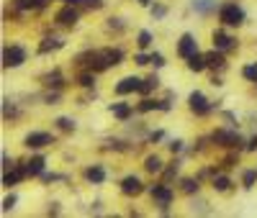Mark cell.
<instances>
[{"instance_id":"20","label":"cell","mask_w":257,"mask_h":218,"mask_svg":"<svg viewBox=\"0 0 257 218\" xmlns=\"http://www.w3.org/2000/svg\"><path fill=\"white\" fill-rule=\"evenodd\" d=\"M59 47H62V41H57V39H44V44L39 47V52H41V54H47V52L59 49Z\"/></svg>"},{"instance_id":"1","label":"cell","mask_w":257,"mask_h":218,"mask_svg":"<svg viewBox=\"0 0 257 218\" xmlns=\"http://www.w3.org/2000/svg\"><path fill=\"white\" fill-rule=\"evenodd\" d=\"M219 18L224 21L227 26H242V21H244V10H242L237 3H227V5H221Z\"/></svg>"},{"instance_id":"39","label":"cell","mask_w":257,"mask_h":218,"mask_svg":"<svg viewBox=\"0 0 257 218\" xmlns=\"http://www.w3.org/2000/svg\"><path fill=\"white\" fill-rule=\"evenodd\" d=\"M247 149H250V152H255V149H257V136H255V139L247 144Z\"/></svg>"},{"instance_id":"23","label":"cell","mask_w":257,"mask_h":218,"mask_svg":"<svg viewBox=\"0 0 257 218\" xmlns=\"http://www.w3.org/2000/svg\"><path fill=\"white\" fill-rule=\"evenodd\" d=\"M229 185H231V182H229V177H214V188L219 190V192H224V190H229Z\"/></svg>"},{"instance_id":"32","label":"cell","mask_w":257,"mask_h":218,"mask_svg":"<svg viewBox=\"0 0 257 218\" xmlns=\"http://www.w3.org/2000/svg\"><path fill=\"white\" fill-rule=\"evenodd\" d=\"M93 82H95L93 75H80V85L83 87H93Z\"/></svg>"},{"instance_id":"40","label":"cell","mask_w":257,"mask_h":218,"mask_svg":"<svg viewBox=\"0 0 257 218\" xmlns=\"http://www.w3.org/2000/svg\"><path fill=\"white\" fill-rule=\"evenodd\" d=\"M139 3H142V5H147V3H149V0H139Z\"/></svg>"},{"instance_id":"4","label":"cell","mask_w":257,"mask_h":218,"mask_svg":"<svg viewBox=\"0 0 257 218\" xmlns=\"http://www.w3.org/2000/svg\"><path fill=\"white\" fill-rule=\"evenodd\" d=\"M177 52H180V56H193L196 52H198V44H196V39L191 36V33H183V39H180V44H177Z\"/></svg>"},{"instance_id":"15","label":"cell","mask_w":257,"mask_h":218,"mask_svg":"<svg viewBox=\"0 0 257 218\" xmlns=\"http://www.w3.org/2000/svg\"><path fill=\"white\" fill-rule=\"evenodd\" d=\"M121 56H124V52H121V49H108V52H103V59H106L108 67H111V64H118Z\"/></svg>"},{"instance_id":"10","label":"cell","mask_w":257,"mask_h":218,"mask_svg":"<svg viewBox=\"0 0 257 218\" xmlns=\"http://www.w3.org/2000/svg\"><path fill=\"white\" fill-rule=\"evenodd\" d=\"M121 190H124L126 195H139V192H142V182H139V177H134V175L124 177V182H121Z\"/></svg>"},{"instance_id":"34","label":"cell","mask_w":257,"mask_h":218,"mask_svg":"<svg viewBox=\"0 0 257 218\" xmlns=\"http://www.w3.org/2000/svg\"><path fill=\"white\" fill-rule=\"evenodd\" d=\"M13 205H16V195H10V198H5V200H3V211H10Z\"/></svg>"},{"instance_id":"31","label":"cell","mask_w":257,"mask_h":218,"mask_svg":"<svg viewBox=\"0 0 257 218\" xmlns=\"http://www.w3.org/2000/svg\"><path fill=\"white\" fill-rule=\"evenodd\" d=\"M183 190L185 192H196L198 190V182L196 180H183Z\"/></svg>"},{"instance_id":"24","label":"cell","mask_w":257,"mask_h":218,"mask_svg":"<svg viewBox=\"0 0 257 218\" xmlns=\"http://www.w3.org/2000/svg\"><path fill=\"white\" fill-rule=\"evenodd\" d=\"M44 85H54V87H59L62 85V75L59 72H54V75H47V77H44Z\"/></svg>"},{"instance_id":"36","label":"cell","mask_w":257,"mask_h":218,"mask_svg":"<svg viewBox=\"0 0 257 218\" xmlns=\"http://www.w3.org/2000/svg\"><path fill=\"white\" fill-rule=\"evenodd\" d=\"M152 13L160 18V16H165V8H162V5H154V8H152Z\"/></svg>"},{"instance_id":"13","label":"cell","mask_w":257,"mask_h":218,"mask_svg":"<svg viewBox=\"0 0 257 218\" xmlns=\"http://www.w3.org/2000/svg\"><path fill=\"white\" fill-rule=\"evenodd\" d=\"M24 175H29V172L26 169H13V172H5V175H3V185H16V182L21 180V177H24Z\"/></svg>"},{"instance_id":"14","label":"cell","mask_w":257,"mask_h":218,"mask_svg":"<svg viewBox=\"0 0 257 218\" xmlns=\"http://www.w3.org/2000/svg\"><path fill=\"white\" fill-rule=\"evenodd\" d=\"M85 177L90 180V182H103L106 180V172L100 169V167H87L85 169Z\"/></svg>"},{"instance_id":"5","label":"cell","mask_w":257,"mask_h":218,"mask_svg":"<svg viewBox=\"0 0 257 218\" xmlns=\"http://www.w3.org/2000/svg\"><path fill=\"white\" fill-rule=\"evenodd\" d=\"M149 192H152V198L160 203V208H162V211H167V205H170V200H172V192L167 190V188H162V185H154Z\"/></svg>"},{"instance_id":"27","label":"cell","mask_w":257,"mask_h":218,"mask_svg":"<svg viewBox=\"0 0 257 218\" xmlns=\"http://www.w3.org/2000/svg\"><path fill=\"white\" fill-rule=\"evenodd\" d=\"M57 126L62 131H75V121L72 118H57Z\"/></svg>"},{"instance_id":"7","label":"cell","mask_w":257,"mask_h":218,"mask_svg":"<svg viewBox=\"0 0 257 218\" xmlns=\"http://www.w3.org/2000/svg\"><path fill=\"white\" fill-rule=\"evenodd\" d=\"M214 141L221 144V146H239L242 144V139L237 134H231V131H216L214 134Z\"/></svg>"},{"instance_id":"18","label":"cell","mask_w":257,"mask_h":218,"mask_svg":"<svg viewBox=\"0 0 257 218\" xmlns=\"http://www.w3.org/2000/svg\"><path fill=\"white\" fill-rule=\"evenodd\" d=\"M144 167H147V172H162V162H160L157 154H152V157L144 159Z\"/></svg>"},{"instance_id":"11","label":"cell","mask_w":257,"mask_h":218,"mask_svg":"<svg viewBox=\"0 0 257 218\" xmlns=\"http://www.w3.org/2000/svg\"><path fill=\"white\" fill-rule=\"evenodd\" d=\"M231 47H234V39H231V36H227V33H221V31L214 33V49L227 52V49H231Z\"/></svg>"},{"instance_id":"38","label":"cell","mask_w":257,"mask_h":218,"mask_svg":"<svg viewBox=\"0 0 257 218\" xmlns=\"http://www.w3.org/2000/svg\"><path fill=\"white\" fill-rule=\"evenodd\" d=\"M137 62H139V64H149V56H144V54H137Z\"/></svg>"},{"instance_id":"28","label":"cell","mask_w":257,"mask_h":218,"mask_svg":"<svg viewBox=\"0 0 257 218\" xmlns=\"http://www.w3.org/2000/svg\"><path fill=\"white\" fill-rule=\"evenodd\" d=\"M255 180H257V172H255V169H247V172H244V188H252Z\"/></svg>"},{"instance_id":"16","label":"cell","mask_w":257,"mask_h":218,"mask_svg":"<svg viewBox=\"0 0 257 218\" xmlns=\"http://www.w3.org/2000/svg\"><path fill=\"white\" fill-rule=\"evenodd\" d=\"M206 64L208 67H219V70H221L227 62H224V56H221V52H211V54H206Z\"/></svg>"},{"instance_id":"9","label":"cell","mask_w":257,"mask_h":218,"mask_svg":"<svg viewBox=\"0 0 257 218\" xmlns=\"http://www.w3.org/2000/svg\"><path fill=\"white\" fill-rule=\"evenodd\" d=\"M57 24H62V26H75L77 24V10L72 5L62 8L59 13H57Z\"/></svg>"},{"instance_id":"19","label":"cell","mask_w":257,"mask_h":218,"mask_svg":"<svg viewBox=\"0 0 257 218\" xmlns=\"http://www.w3.org/2000/svg\"><path fill=\"white\" fill-rule=\"evenodd\" d=\"M111 110H114V116H116V118H121V121H126V118L131 116V108H129V106H124V103H116V106L111 108Z\"/></svg>"},{"instance_id":"6","label":"cell","mask_w":257,"mask_h":218,"mask_svg":"<svg viewBox=\"0 0 257 218\" xmlns=\"http://www.w3.org/2000/svg\"><path fill=\"white\" fill-rule=\"evenodd\" d=\"M47 144H52V136L44 134V131H33V134L26 136V146H31V149H41Z\"/></svg>"},{"instance_id":"3","label":"cell","mask_w":257,"mask_h":218,"mask_svg":"<svg viewBox=\"0 0 257 218\" xmlns=\"http://www.w3.org/2000/svg\"><path fill=\"white\" fill-rule=\"evenodd\" d=\"M139 87H142V80L139 77H124L116 85V93L118 95H129V93H139Z\"/></svg>"},{"instance_id":"12","label":"cell","mask_w":257,"mask_h":218,"mask_svg":"<svg viewBox=\"0 0 257 218\" xmlns=\"http://www.w3.org/2000/svg\"><path fill=\"white\" fill-rule=\"evenodd\" d=\"M188 67H191L193 72H200V70H206V67H208V64H206V56H200V54L196 52L193 56H188Z\"/></svg>"},{"instance_id":"17","label":"cell","mask_w":257,"mask_h":218,"mask_svg":"<svg viewBox=\"0 0 257 218\" xmlns=\"http://www.w3.org/2000/svg\"><path fill=\"white\" fill-rule=\"evenodd\" d=\"M41 169H44V157H33L31 162L26 164V172H29V175H39Z\"/></svg>"},{"instance_id":"30","label":"cell","mask_w":257,"mask_h":218,"mask_svg":"<svg viewBox=\"0 0 257 218\" xmlns=\"http://www.w3.org/2000/svg\"><path fill=\"white\" fill-rule=\"evenodd\" d=\"M67 5H75V3H87V5H93V8H100L103 3H100V0H64Z\"/></svg>"},{"instance_id":"29","label":"cell","mask_w":257,"mask_h":218,"mask_svg":"<svg viewBox=\"0 0 257 218\" xmlns=\"http://www.w3.org/2000/svg\"><path fill=\"white\" fill-rule=\"evenodd\" d=\"M211 8H214V0H198L196 3V10H200V13H206Z\"/></svg>"},{"instance_id":"21","label":"cell","mask_w":257,"mask_h":218,"mask_svg":"<svg viewBox=\"0 0 257 218\" xmlns=\"http://www.w3.org/2000/svg\"><path fill=\"white\" fill-rule=\"evenodd\" d=\"M44 0H16V8L21 10H29V8H41Z\"/></svg>"},{"instance_id":"8","label":"cell","mask_w":257,"mask_h":218,"mask_svg":"<svg viewBox=\"0 0 257 218\" xmlns=\"http://www.w3.org/2000/svg\"><path fill=\"white\" fill-rule=\"evenodd\" d=\"M188 103H191V110H193V113H198V116H203V113H208V103H206L203 93H191Z\"/></svg>"},{"instance_id":"25","label":"cell","mask_w":257,"mask_h":218,"mask_svg":"<svg viewBox=\"0 0 257 218\" xmlns=\"http://www.w3.org/2000/svg\"><path fill=\"white\" fill-rule=\"evenodd\" d=\"M242 75L247 77V80H252V82H257V64H247L242 70Z\"/></svg>"},{"instance_id":"33","label":"cell","mask_w":257,"mask_h":218,"mask_svg":"<svg viewBox=\"0 0 257 218\" xmlns=\"http://www.w3.org/2000/svg\"><path fill=\"white\" fill-rule=\"evenodd\" d=\"M149 62H152L154 67H162V64H165V56H162V54H152Z\"/></svg>"},{"instance_id":"22","label":"cell","mask_w":257,"mask_h":218,"mask_svg":"<svg viewBox=\"0 0 257 218\" xmlns=\"http://www.w3.org/2000/svg\"><path fill=\"white\" fill-rule=\"evenodd\" d=\"M157 82H160V80L157 77H147V80H144V82H142V87H139V93H144V95H147L149 93V90H154V87H157Z\"/></svg>"},{"instance_id":"2","label":"cell","mask_w":257,"mask_h":218,"mask_svg":"<svg viewBox=\"0 0 257 218\" xmlns=\"http://www.w3.org/2000/svg\"><path fill=\"white\" fill-rule=\"evenodd\" d=\"M26 62V52L21 49V47H8L3 52V64L5 67H18V64H24Z\"/></svg>"},{"instance_id":"37","label":"cell","mask_w":257,"mask_h":218,"mask_svg":"<svg viewBox=\"0 0 257 218\" xmlns=\"http://www.w3.org/2000/svg\"><path fill=\"white\" fill-rule=\"evenodd\" d=\"M3 167H5V172H8L10 167H13V162H10V159H8V154H3Z\"/></svg>"},{"instance_id":"35","label":"cell","mask_w":257,"mask_h":218,"mask_svg":"<svg viewBox=\"0 0 257 218\" xmlns=\"http://www.w3.org/2000/svg\"><path fill=\"white\" fill-rule=\"evenodd\" d=\"M167 146H170V152H180V149H183V141H170Z\"/></svg>"},{"instance_id":"26","label":"cell","mask_w":257,"mask_h":218,"mask_svg":"<svg viewBox=\"0 0 257 218\" xmlns=\"http://www.w3.org/2000/svg\"><path fill=\"white\" fill-rule=\"evenodd\" d=\"M137 44H139L142 49H147L149 44H152V33H149V31H142V33H139V41H137Z\"/></svg>"}]
</instances>
